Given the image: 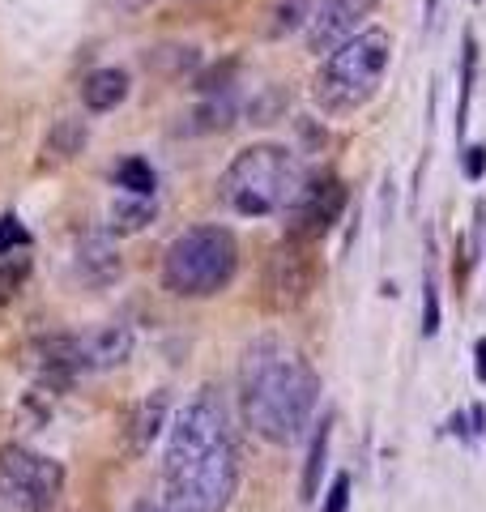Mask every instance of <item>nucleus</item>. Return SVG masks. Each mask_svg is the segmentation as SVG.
<instances>
[{"instance_id": "1", "label": "nucleus", "mask_w": 486, "mask_h": 512, "mask_svg": "<svg viewBox=\"0 0 486 512\" xmlns=\"http://www.w3.org/2000/svg\"><path fill=\"white\" fill-rule=\"evenodd\" d=\"M320 406V376L295 350H286L282 342H256L243 355L239 372V414L243 427L256 431L269 444H295L316 419Z\"/></svg>"}, {"instance_id": "2", "label": "nucleus", "mask_w": 486, "mask_h": 512, "mask_svg": "<svg viewBox=\"0 0 486 512\" xmlns=\"http://www.w3.org/2000/svg\"><path fill=\"white\" fill-rule=\"evenodd\" d=\"M303 184L307 175L299 171L295 150L261 141V146H248L231 158V167L218 180V197L239 218H269L290 210Z\"/></svg>"}, {"instance_id": "3", "label": "nucleus", "mask_w": 486, "mask_h": 512, "mask_svg": "<svg viewBox=\"0 0 486 512\" xmlns=\"http://www.w3.org/2000/svg\"><path fill=\"white\" fill-rule=\"evenodd\" d=\"M388 64H393V39L380 26H363L359 35H350L342 47H333L324 56L316 82H312V99L324 116H354L363 111L384 82Z\"/></svg>"}, {"instance_id": "4", "label": "nucleus", "mask_w": 486, "mask_h": 512, "mask_svg": "<svg viewBox=\"0 0 486 512\" xmlns=\"http://www.w3.org/2000/svg\"><path fill=\"white\" fill-rule=\"evenodd\" d=\"M239 274V239L226 227H188L162 252V286L175 299H214Z\"/></svg>"}, {"instance_id": "5", "label": "nucleus", "mask_w": 486, "mask_h": 512, "mask_svg": "<svg viewBox=\"0 0 486 512\" xmlns=\"http://www.w3.org/2000/svg\"><path fill=\"white\" fill-rule=\"evenodd\" d=\"M137 333L133 325H99L86 333H52L35 342V359L43 363L47 380H69L86 372H111L133 359Z\"/></svg>"}, {"instance_id": "6", "label": "nucleus", "mask_w": 486, "mask_h": 512, "mask_svg": "<svg viewBox=\"0 0 486 512\" xmlns=\"http://www.w3.org/2000/svg\"><path fill=\"white\" fill-rule=\"evenodd\" d=\"M239 491V448L235 440L214 448L192 466L162 474V508L167 512H226Z\"/></svg>"}, {"instance_id": "7", "label": "nucleus", "mask_w": 486, "mask_h": 512, "mask_svg": "<svg viewBox=\"0 0 486 512\" xmlns=\"http://www.w3.org/2000/svg\"><path fill=\"white\" fill-rule=\"evenodd\" d=\"M64 495V466L26 444H0V512H52Z\"/></svg>"}, {"instance_id": "8", "label": "nucleus", "mask_w": 486, "mask_h": 512, "mask_svg": "<svg viewBox=\"0 0 486 512\" xmlns=\"http://www.w3.org/2000/svg\"><path fill=\"white\" fill-rule=\"evenodd\" d=\"M231 414H226L222 397L214 389L197 393L192 402L180 410V419L171 423L167 431V448H162V474L167 470H180V466H192V461L209 457L214 448L231 444Z\"/></svg>"}, {"instance_id": "9", "label": "nucleus", "mask_w": 486, "mask_h": 512, "mask_svg": "<svg viewBox=\"0 0 486 512\" xmlns=\"http://www.w3.org/2000/svg\"><path fill=\"white\" fill-rule=\"evenodd\" d=\"M320 282V256L312 244H295V239H282L278 248L265 256L261 269V303L269 312H295L312 299Z\"/></svg>"}, {"instance_id": "10", "label": "nucleus", "mask_w": 486, "mask_h": 512, "mask_svg": "<svg viewBox=\"0 0 486 512\" xmlns=\"http://www.w3.org/2000/svg\"><path fill=\"white\" fill-rule=\"evenodd\" d=\"M350 205V188L342 175L333 171H320V175H307L303 192L290 205V222H286V239H295V244H320V239H329L333 227L342 222Z\"/></svg>"}, {"instance_id": "11", "label": "nucleus", "mask_w": 486, "mask_h": 512, "mask_svg": "<svg viewBox=\"0 0 486 512\" xmlns=\"http://www.w3.org/2000/svg\"><path fill=\"white\" fill-rule=\"evenodd\" d=\"M380 0H320L312 26H307V47L316 56H329L333 47H342L350 35L363 30V18L376 13Z\"/></svg>"}, {"instance_id": "12", "label": "nucleus", "mask_w": 486, "mask_h": 512, "mask_svg": "<svg viewBox=\"0 0 486 512\" xmlns=\"http://www.w3.org/2000/svg\"><path fill=\"white\" fill-rule=\"evenodd\" d=\"M162 431H171V389H150L133 410H128V423H124L128 453L145 457L158 444Z\"/></svg>"}, {"instance_id": "13", "label": "nucleus", "mask_w": 486, "mask_h": 512, "mask_svg": "<svg viewBox=\"0 0 486 512\" xmlns=\"http://www.w3.org/2000/svg\"><path fill=\"white\" fill-rule=\"evenodd\" d=\"M329 444H333V419H320L307 440V457H303V474H299V500L316 504L324 495V474H329Z\"/></svg>"}, {"instance_id": "14", "label": "nucleus", "mask_w": 486, "mask_h": 512, "mask_svg": "<svg viewBox=\"0 0 486 512\" xmlns=\"http://www.w3.org/2000/svg\"><path fill=\"white\" fill-rule=\"evenodd\" d=\"M77 269L90 282H111L120 274V256H116V231H90L77 244Z\"/></svg>"}, {"instance_id": "15", "label": "nucleus", "mask_w": 486, "mask_h": 512, "mask_svg": "<svg viewBox=\"0 0 486 512\" xmlns=\"http://www.w3.org/2000/svg\"><path fill=\"white\" fill-rule=\"evenodd\" d=\"M482 248H486V201L474 205V222H469V231L457 235V256H452V286H457V295L465 299V286L474 278V269L482 261Z\"/></svg>"}, {"instance_id": "16", "label": "nucleus", "mask_w": 486, "mask_h": 512, "mask_svg": "<svg viewBox=\"0 0 486 512\" xmlns=\"http://www.w3.org/2000/svg\"><path fill=\"white\" fill-rule=\"evenodd\" d=\"M128 99V73L124 69H94L86 82H81V103L94 116H107Z\"/></svg>"}, {"instance_id": "17", "label": "nucleus", "mask_w": 486, "mask_h": 512, "mask_svg": "<svg viewBox=\"0 0 486 512\" xmlns=\"http://www.w3.org/2000/svg\"><path fill=\"white\" fill-rule=\"evenodd\" d=\"M86 141H90L86 120H77V116L56 120L52 133H47V141H43V167H64V163H73V158L86 150Z\"/></svg>"}, {"instance_id": "18", "label": "nucleus", "mask_w": 486, "mask_h": 512, "mask_svg": "<svg viewBox=\"0 0 486 512\" xmlns=\"http://www.w3.org/2000/svg\"><path fill=\"white\" fill-rule=\"evenodd\" d=\"M141 64H145V73L162 77V82H180V77L197 73L201 52L197 47H184V43H158V47H150V52L141 56Z\"/></svg>"}, {"instance_id": "19", "label": "nucleus", "mask_w": 486, "mask_h": 512, "mask_svg": "<svg viewBox=\"0 0 486 512\" xmlns=\"http://www.w3.org/2000/svg\"><path fill=\"white\" fill-rule=\"evenodd\" d=\"M478 64H482V47H478V35H474V30H465V39H461V77H457V141H461V146H465L469 107H474Z\"/></svg>"}, {"instance_id": "20", "label": "nucleus", "mask_w": 486, "mask_h": 512, "mask_svg": "<svg viewBox=\"0 0 486 512\" xmlns=\"http://www.w3.org/2000/svg\"><path fill=\"white\" fill-rule=\"evenodd\" d=\"M320 9V0H273L269 5V18L261 26L265 39H290L295 30H307Z\"/></svg>"}, {"instance_id": "21", "label": "nucleus", "mask_w": 486, "mask_h": 512, "mask_svg": "<svg viewBox=\"0 0 486 512\" xmlns=\"http://www.w3.org/2000/svg\"><path fill=\"white\" fill-rule=\"evenodd\" d=\"M235 116H239V94H235V86H231V90L205 94L201 111L192 116V128H197V133H222V128L235 124Z\"/></svg>"}, {"instance_id": "22", "label": "nucleus", "mask_w": 486, "mask_h": 512, "mask_svg": "<svg viewBox=\"0 0 486 512\" xmlns=\"http://www.w3.org/2000/svg\"><path fill=\"white\" fill-rule=\"evenodd\" d=\"M116 188L124 192V197H154L158 175L141 154H128V158H120V167H116Z\"/></svg>"}, {"instance_id": "23", "label": "nucleus", "mask_w": 486, "mask_h": 512, "mask_svg": "<svg viewBox=\"0 0 486 512\" xmlns=\"http://www.w3.org/2000/svg\"><path fill=\"white\" fill-rule=\"evenodd\" d=\"M154 197H120L111 205V231L116 235H133L141 227H150L154 222Z\"/></svg>"}, {"instance_id": "24", "label": "nucleus", "mask_w": 486, "mask_h": 512, "mask_svg": "<svg viewBox=\"0 0 486 512\" xmlns=\"http://www.w3.org/2000/svg\"><path fill=\"white\" fill-rule=\"evenodd\" d=\"M30 278V256L26 252H13V256H0V303H9L13 295L26 286Z\"/></svg>"}, {"instance_id": "25", "label": "nucleus", "mask_w": 486, "mask_h": 512, "mask_svg": "<svg viewBox=\"0 0 486 512\" xmlns=\"http://www.w3.org/2000/svg\"><path fill=\"white\" fill-rule=\"evenodd\" d=\"M444 325V308H440V282H435V269H423V338H435Z\"/></svg>"}, {"instance_id": "26", "label": "nucleus", "mask_w": 486, "mask_h": 512, "mask_svg": "<svg viewBox=\"0 0 486 512\" xmlns=\"http://www.w3.org/2000/svg\"><path fill=\"white\" fill-rule=\"evenodd\" d=\"M30 248V231L18 214H5L0 218V256H13V252H26Z\"/></svg>"}, {"instance_id": "27", "label": "nucleus", "mask_w": 486, "mask_h": 512, "mask_svg": "<svg viewBox=\"0 0 486 512\" xmlns=\"http://www.w3.org/2000/svg\"><path fill=\"white\" fill-rule=\"evenodd\" d=\"M350 474H333L329 478V491H324V500H320V512H350Z\"/></svg>"}, {"instance_id": "28", "label": "nucleus", "mask_w": 486, "mask_h": 512, "mask_svg": "<svg viewBox=\"0 0 486 512\" xmlns=\"http://www.w3.org/2000/svg\"><path fill=\"white\" fill-rule=\"evenodd\" d=\"M461 171H465V180H482V175H486V146H478V141H474V146H461Z\"/></svg>"}, {"instance_id": "29", "label": "nucleus", "mask_w": 486, "mask_h": 512, "mask_svg": "<svg viewBox=\"0 0 486 512\" xmlns=\"http://www.w3.org/2000/svg\"><path fill=\"white\" fill-rule=\"evenodd\" d=\"M278 107H282V90L273 86V90H269V99H265V103L256 99V103H252V111H248V116H252V124H269L273 116H278Z\"/></svg>"}, {"instance_id": "30", "label": "nucleus", "mask_w": 486, "mask_h": 512, "mask_svg": "<svg viewBox=\"0 0 486 512\" xmlns=\"http://www.w3.org/2000/svg\"><path fill=\"white\" fill-rule=\"evenodd\" d=\"M448 431H452L457 440L474 444V423H469V410H457V414H452V419H448Z\"/></svg>"}, {"instance_id": "31", "label": "nucleus", "mask_w": 486, "mask_h": 512, "mask_svg": "<svg viewBox=\"0 0 486 512\" xmlns=\"http://www.w3.org/2000/svg\"><path fill=\"white\" fill-rule=\"evenodd\" d=\"M474 376H478V384H486V338L474 342Z\"/></svg>"}, {"instance_id": "32", "label": "nucleus", "mask_w": 486, "mask_h": 512, "mask_svg": "<svg viewBox=\"0 0 486 512\" xmlns=\"http://www.w3.org/2000/svg\"><path fill=\"white\" fill-rule=\"evenodd\" d=\"M116 9H124V13H137V9H150V5H158V0H111Z\"/></svg>"}, {"instance_id": "33", "label": "nucleus", "mask_w": 486, "mask_h": 512, "mask_svg": "<svg viewBox=\"0 0 486 512\" xmlns=\"http://www.w3.org/2000/svg\"><path fill=\"white\" fill-rule=\"evenodd\" d=\"M133 512H167V508L154 504V500H141V504H133Z\"/></svg>"}]
</instances>
